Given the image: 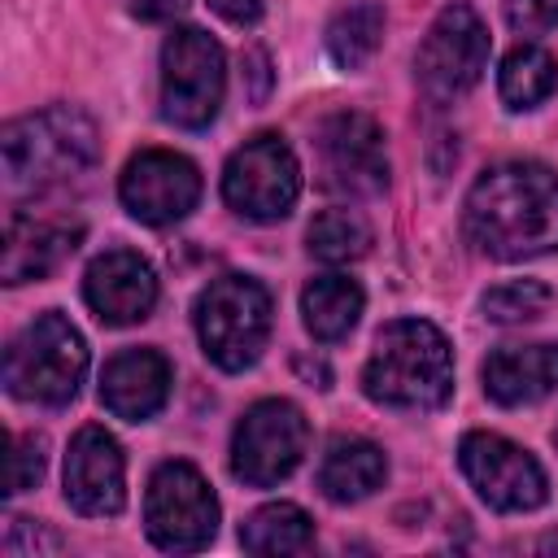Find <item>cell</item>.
Here are the masks:
<instances>
[{"label":"cell","mask_w":558,"mask_h":558,"mask_svg":"<svg viewBox=\"0 0 558 558\" xmlns=\"http://www.w3.org/2000/svg\"><path fill=\"white\" fill-rule=\"evenodd\" d=\"M462 235L497 262H527L558 248V170L541 161L488 166L462 205Z\"/></svg>","instance_id":"6da1fadb"},{"label":"cell","mask_w":558,"mask_h":558,"mask_svg":"<svg viewBox=\"0 0 558 558\" xmlns=\"http://www.w3.org/2000/svg\"><path fill=\"white\" fill-rule=\"evenodd\" d=\"M362 392L392 410H440L453 392V349L427 318H392L379 327L362 366Z\"/></svg>","instance_id":"7a4b0ae2"},{"label":"cell","mask_w":558,"mask_h":558,"mask_svg":"<svg viewBox=\"0 0 558 558\" xmlns=\"http://www.w3.org/2000/svg\"><path fill=\"white\" fill-rule=\"evenodd\" d=\"M96 153H100V131L74 105H48L39 113L13 118L0 131L9 192H44L52 183L78 179L96 161Z\"/></svg>","instance_id":"3957f363"},{"label":"cell","mask_w":558,"mask_h":558,"mask_svg":"<svg viewBox=\"0 0 558 558\" xmlns=\"http://www.w3.org/2000/svg\"><path fill=\"white\" fill-rule=\"evenodd\" d=\"M87 375V340L78 327L48 310L35 314L4 349V392L31 405H70Z\"/></svg>","instance_id":"277c9868"},{"label":"cell","mask_w":558,"mask_h":558,"mask_svg":"<svg viewBox=\"0 0 558 558\" xmlns=\"http://www.w3.org/2000/svg\"><path fill=\"white\" fill-rule=\"evenodd\" d=\"M270 292L253 275H222L196 296L192 323L214 366L248 371L270 340Z\"/></svg>","instance_id":"5b68a950"},{"label":"cell","mask_w":558,"mask_h":558,"mask_svg":"<svg viewBox=\"0 0 558 558\" xmlns=\"http://www.w3.org/2000/svg\"><path fill=\"white\" fill-rule=\"evenodd\" d=\"M227 92V57L201 26H174L161 44V118L201 131L218 118Z\"/></svg>","instance_id":"8992f818"},{"label":"cell","mask_w":558,"mask_h":558,"mask_svg":"<svg viewBox=\"0 0 558 558\" xmlns=\"http://www.w3.org/2000/svg\"><path fill=\"white\" fill-rule=\"evenodd\" d=\"M484 70H488L484 17L462 0L445 4L414 52V78H418L423 96L432 105H453L484 78Z\"/></svg>","instance_id":"52a82bcc"},{"label":"cell","mask_w":558,"mask_h":558,"mask_svg":"<svg viewBox=\"0 0 558 558\" xmlns=\"http://www.w3.org/2000/svg\"><path fill=\"white\" fill-rule=\"evenodd\" d=\"M144 532L166 554H196L218 532V497L209 480L183 462L170 458L148 475L144 493Z\"/></svg>","instance_id":"ba28073f"},{"label":"cell","mask_w":558,"mask_h":558,"mask_svg":"<svg viewBox=\"0 0 558 558\" xmlns=\"http://www.w3.org/2000/svg\"><path fill=\"white\" fill-rule=\"evenodd\" d=\"M301 196V166L283 135L244 140L222 166V201L248 222H279Z\"/></svg>","instance_id":"9c48e42d"},{"label":"cell","mask_w":558,"mask_h":558,"mask_svg":"<svg viewBox=\"0 0 558 558\" xmlns=\"http://www.w3.org/2000/svg\"><path fill=\"white\" fill-rule=\"evenodd\" d=\"M305 445H310V423L301 405L283 397H266L248 405L231 432V475L248 488H270L301 466Z\"/></svg>","instance_id":"30bf717a"},{"label":"cell","mask_w":558,"mask_h":558,"mask_svg":"<svg viewBox=\"0 0 558 558\" xmlns=\"http://www.w3.org/2000/svg\"><path fill=\"white\" fill-rule=\"evenodd\" d=\"M318 183L344 201H366L388 187V153L375 118L357 109L327 113L314 131Z\"/></svg>","instance_id":"8fae6325"},{"label":"cell","mask_w":558,"mask_h":558,"mask_svg":"<svg viewBox=\"0 0 558 558\" xmlns=\"http://www.w3.org/2000/svg\"><path fill=\"white\" fill-rule=\"evenodd\" d=\"M458 466H462L466 484L480 493V501L501 514L536 510L549 497L545 466L523 445H514L497 432H466L458 445Z\"/></svg>","instance_id":"7c38bea8"},{"label":"cell","mask_w":558,"mask_h":558,"mask_svg":"<svg viewBox=\"0 0 558 558\" xmlns=\"http://www.w3.org/2000/svg\"><path fill=\"white\" fill-rule=\"evenodd\" d=\"M118 196L126 205V214L135 222L148 227H170L179 218H187L201 201V170L166 148H148L140 157L126 161L122 179H118Z\"/></svg>","instance_id":"4fadbf2b"},{"label":"cell","mask_w":558,"mask_h":558,"mask_svg":"<svg viewBox=\"0 0 558 558\" xmlns=\"http://www.w3.org/2000/svg\"><path fill=\"white\" fill-rule=\"evenodd\" d=\"M65 501L87 514V519H109L126 506V458H122V445L87 423L74 432L70 440V453H65Z\"/></svg>","instance_id":"5bb4252c"},{"label":"cell","mask_w":558,"mask_h":558,"mask_svg":"<svg viewBox=\"0 0 558 558\" xmlns=\"http://www.w3.org/2000/svg\"><path fill=\"white\" fill-rule=\"evenodd\" d=\"M83 301L105 327H131L153 314L157 305V275L131 248L100 253L83 275Z\"/></svg>","instance_id":"9a60e30c"},{"label":"cell","mask_w":558,"mask_h":558,"mask_svg":"<svg viewBox=\"0 0 558 558\" xmlns=\"http://www.w3.org/2000/svg\"><path fill=\"white\" fill-rule=\"evenodd\" d=\"M170 384H174V371H170L166 353H157V349H122L100 371V405L113 418L144 423L166 405Z\"/></svg>","instance_id":"2e32d148"},{"label":"cell","mask_w":558,"mask_h":558,"mask_svg":"<svg viewBox=\"0 0 558 558\" xmlns=\"http://www.w3.org/2000/svg\"><path fill=\"white\" fill-rule=\"evenodd\" d=\"M484 392L497 405H532L558 388V344H506L484 362Z\"/></svg>","instance_id":"e0dca14e"},{"label":"cell","mask_w":558,"mask_h":558,"mask_svg":"<svg viewBox=\"0 0 558 558\" xmlns=\"http://www.w3.org/2000/svg\"><path fill=\"white\" fill-rule=\"evenodd\" d=\"M74 244H78V231L13 209L9 222H4V257H0V275H4V283L44 279V275H52V270L74 253Z\"/></svg>","instance_id":"ac0fdd59"},{"label":"cell","mask_w":558,"mask_h":558,"mask_svg":"<svg viewBox=\"0 0 558 558\" xmlns=\"http://www.w3.org/2000/svg\"><path fill=\"white\" fill-rule=\"evenodd\" d=\"M384 480H388V458L375 440L362 436H336L318 462V488L336 506H353L371 497L375 488H384Z\"/></svg>","instance_id":"d6986e66"},{"label":"cell","mask_w":558,"mask_h":558,"mask_svg":"<svg viewBox=\"0 0 558 558\" xmlns=\"http://www.w3.org/2000/svg\"><path fill=\"white\" fill-rule=\"evenodd\" d=\"M362 310H366V292H362V283L349 279V275H318V279H310L305 292H301L305 331H310L314 340H323V344L344 340V336L357 327Z\"/></svg>","instance_id":"ffe728a7"},{"label":"cell","mask_w":558,"mask_h":558,"mask_svg":"<svg viewBox=\"0 0 558 558\" xmlns=\"http://www.w3.org/2000/svg\"><path fill=\"white\" fill-rule=\"evenodd\" d=\"M240 545L248 554H310L314 549V523L301 506L270 501V506H257L244 519Z\"/></svg>","instance_id":"44dd1931"},{"label":"cell","mask_w":558,"mask_h":558,"mask_svg":"<svg viewBox=\"0 0 558 558\" xmlns=\"http://www.w3.org/2000/svg\"><path fill=\"white\" fill-rule=\"evenodd\" d=\"M554 87H558V61L541 44H514L501 57L497 92L506 109H536L541 100L554 96Z\"/></svg>","instance_id":"7402d4cb"},{"label":"cell","mask_w":558,"mask_h":558,"mask_svg":"<svg viewBox=\"0 0 558 558\" xmlns=\"http://www.w3.org/2000/svg\"><path fill=\"white\" fill-rule=\"evenodd\" d=\"M384 39V9L375 0H353L327 22V52L340 70H362Z\"/></svg>","instance_id":"603a6c76"},{"label":"cell","mask_w":558,"mask_h":558,"mask_svg":"<svg viewBox=\"0 0 558 558\" xmlns=\"http://www.w3.org/2000/svg\"><path fill=\"white\" fill-rule=\"evenodd\" d=\"M305 240H310V253H314L318 262H327V266L357 262V257H366L371 244H375L371 222H366L357 209H349V205H336V209L314 214Z\"/></svg>","instance_id":"cb8c5ba5"},{"label":"cell","mask_w":558,"mask_h":558,"mask_svg":"<svg viewBox=\"0 0 558 558\" xmlns=\"http://www.w3.org/2000/svg\"><path fill=\"white\" fill-rule=\"evenodd\" d=\"M549 305H554V292H549L541 279H506V283H497V288H488V292L480 296L484 318H488V323H501V327H510V323H532V318L549 314Z\"/></svg>","instance_id":"d4e9b609"},{"label":"cell","mask_w":558,"mask_h":558,"mask_svg":"<svg viewBox=\"0 0 558 558\" xmlns=\"http://www.w3.org/2000/svg\"><path fill=\"white\" fill-rule=\"evenodd\" d=\"M44 466H48V445L44 436L35 432H13L9 436V475H4V493L17 497L26 488H35L44 480Z\"/></svg>","instance_id":"484cf974"},{"label":"cell","mask_w":558,"mask_h":558,"mask_svg":"<svg viewBox=\"0 0 558 558\" xmlns=\"http://www.w3.org/2000/svg\"><path fill=\"white\" fill-rule=\"evenodd\" d=\"M57 549H61V541H57L44 523H35V519H13L9 532H4V554H13V558H26V554H57Z\"/></svg>","instance_id":"4316f807"},{"label":"cell","mask_w":558,"mask_h":558,"mask_svg":"<svg viewBox=\"0 0 558 558\" xmlns=\"http://www.w3.org/2000/svg\"><path fill=\"white\" fill-rule=\"evenodd\" d=\"M506 22L519 35H541L558 26V0H506Z\"/></svg>","instance_id":"83f0119b"},{"label":"cell","mask_w":558,"mask_h":558,"mask_svg":"<svg viewBox=\"0 0 558 558\" xmlns=\"http://www.w3.org/2000/svg\"><path fill=\"white\" fill-rule=\"evenodd\" d=\"M126 9L140 22H170V17H179L187 9V0H126Z\"/></svg>","instance_id":"f1b7e54d"},{"label":"cell","mask_w":558,"mask_h":558,"mask_svg":"<svg viewBox=\"0 0 558 558\" xmlns=\"http://www.w3.org/2000/svg\"><path fill=\"white\" fill-rule=\"evenodd\" d=\"M209 9L231 26H253L262 17V0H209Z\"/></svg>","instance_id":"f546056e"},{"label":"cell","mask_w":558,"mask_h":558,"mask_svg":"<svg viewBox=\"0 0 558 558\" xmlns=\"http://www.w3.org/2000/svg\"><path fill=\"white\" fill-rule=\"evenodd\" d=\"M536 549H541V554H558V527H554V532H545V536L536 541Z\"/></svg>","instance_id":"4dcf8cb0"},{"label":"cell","mask_w":558,"mask_h":558,"mask_svg":"<svg viewBox=\"0 0 558 558\" xmlns=\"http://www.w3.org/2000/svg\"><path fill=\"white\" fill-rule=\"evenodd\" d=\"M554 445H558V427H554Z\"/></svg>","instance_id":"1f68e13d"}]
</instances>
